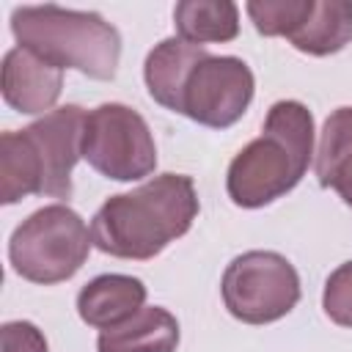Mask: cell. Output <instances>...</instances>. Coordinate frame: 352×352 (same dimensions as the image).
<instances>
[{
	"instance_id": "6da1fadb",
	"label": "cell",
	"mask_w": 352,
	"mask_h": 352,
	"mask_svg": "<svg viewBox=\"0 0 352 352\" xmlns=\"http://www.w3.org/2000/svg\"><path fill=\"white\" fill-rule=\"evenodd\" d=\"M198 217V192L184 173H160L132 192L110 195L91 220L94 245L116 258L146 261L184 236Z\"/></svg>"
},
{
	"instance_id": "7a4b0ae2",
	"label": "cell",
	"mask_w": 352,
	"mask_h": 352,
	"mask_svg": "<svg viewBox=\"0 0 352 352\" xmlns=\"http://www.w3.org/2000/svg\"><path fill=\"white\" fill-rule=\"evenodd\" d=\"M314 154V116L302 102L280 99L264 129L228 165L226 190L242 209H258L300 184Z\"/></svg>"
},
{
	"instance_id": "3957f363",
	"label": "cell",
	"mask_w": 352,
	"mask_h": 352,
	"mask_svg": "<svg viewBox=\"0 0 352 352\" xmlns=\"http://www.w3.org/2000/svg\"><path fill=\"white\" fill-rule=\"evenodd\" d=\"M16 47L58 69H77L91 80H113L121 60L118 30L96 11L60 6H19L11 14Z\"/></svg>"
},
{
	"instance_id": "277c9868",
	"label": "cell",
	"mask_w": 352,
	"mask_h": 352,
	"mask_svg": "<svg viewBox=\"0 0 352 352\" xmlns=\"http://www.w3.org/2000/svg\"><path fill=\"white\" fill-rule=\"evenodd\" d=\"M94 236L85 220L66 204H50L22 220L8 239V258L19 278L52 286L77 275Z\"/></svg>"
},
{
	"instance_id": "5b68a950",
	"label": "cell",
	"mask_w": 352,
	"mask_h": 352,
	"mask_svg": "<svg viewBox=\"0 0 352 352\" xmlns=\"http://www.w3.org/2000/svg\"><path fill=\"white\" fill-rule=\"evenodd\" d=\"M220 292L234 319L270 324L300 302V275L294 264L275 250H248L226 267Z\"/></svg>"
},
{
	"instance_id": "8992f818",
	"label": "cell",
	"mask_w": 352,
	"mask_h": 352,
	"mask_svg": "<svg viewBox=\"0 0 352 352\" xmlns=\"http://www.w3.org/2000/svg\"><path fill=\"white\" fill-rule=\"evenodd\" d=\"M82 160L116 182H138L154 173L157 146L146 118L121 104L107 102L85 113L82 124Z\"/></svg>"
},
{
	"instance_id": "52a82bcc",
	"label": "cell",
	"mask_w": 352,
	"mask_h": 352,
	"mask_svg": "<svg viewBox=\"0 0 352 352\" xmlns=\"http://www.w3.org/2000/svg\"><path fill=\"white\" fill-rule=\"evenodd\" d=\"M253 91L256 80L242 58L206 55L184 85L182 113L204 126L226 129L245 116Z\"/></svg>"
},
{
	"instance_id": "ba28073f",
	"label": "cell",
	"mask_w": 352,
	"mask_h": 352,
	"mask_svg": "<svg viewBox=\"0 0 352 352\" xmlns=\"http://www.w3.org/2000/svg\"><path fill=\"white\" fill-rule=\"evenodd\" d=\"M82 124L85 110L80 104H63L25 126L41 162V195L72 198V170L82 157Z\"/></svg>"
},
{
	"instance_id": "9c48e42d",
	"label": "cell",
	"mask_w": 352,
	"mask_h": 352,
	"mask_svg": "<svg viewBox=\"0 0 352 352\" xmlns=\"http://www.w3.org/2000/svg\"><path fill=\"white\" fill-rule=\"evenodd\" d=\"M3 99L8 107L25 116H36L47 110L52 113L60 88H63V69L41 60L25 47H14L3 58V74H0Z\"/></svg>"
},
{
	"instance_id": "30bf717a",
	"label": "cell",
	"mask_w": 352,
	"mask_h": 352,
	"mask_svg": "<svg viewBox=\"0 0 352 352\" xmlns=\"http://www.w3.org/2000/svg\"><path fill=\"white\" fill-rule=\"evenodd\" d=\"M209 52L204 47L187 44L182 38H162L148 55L143 66L146 88L157 104L165 110L182 113V96L184 85L192 74V69L206 58Z\"/></svg>"
},
{
	"instance_id": "8fae6325",
	"label": "cell",
	"mask_w": 352,
	"mask_h": 352,
	"mask_svg": "<svg viewBox=\"0 0 352 352\" xmlns=\"http://www.w3.org/2000/svg\"><path fill=\"white\" fill-rule=\"evenodd\" d=\"M146 302V286L132 275H99L77 294V314L88 327L107 330L138 314Z\"/></svg>"
},
{
	"instance_id": "7c38bea8",
	"label": "cell",
	"mask_w": 352,
	"mask_h": 352,
	"mask_svg": "<svg viewBox=\"0 0 352 352\" xmlns=\"http://www.w3.org/2000/svg\"><path fill=\"white\" fill-rule=\"evenodd\" d=\"M179 346V322L170 311L151 305L140 308L121 324H113L99 333V352H176Z\"/></svg>"
},
{
	"instance_id": "4fadbf2b",
	"label": "cell",
	"mask_w": 352,
	"mask_h": 352,
	"mask_svg": "<svg viewBox=\"0 0 352 352\" xmlns=\"http://www.w3.org/2000/svg\"><path fill=\"white\" fill-rule=\"evenodd\" d=\"M314 168L319 184L336 190L352 206V107H338L327 116Z\"/></svg>"
},
{
	"instance_id": "5bb4252c",
	"label": "cell",
	"mask_w": 352,
	"mask_h": 352,
	"mask_svg": "<svg viewBox=\"0 0 352 352\" xmlns=\"http://www.w3.org/2000/svg\"><path fill=\"white\" fill-rule=\"evenodd\" d=\"M292 47L308 55H333L352 41V3L314 0L308 19L289 36Z\"/></svg>"
},
{
	"instance_id": "9a60e30c",
	"label": "cell",
	"mask_w": 352,
	"mask_h": 352,
	"mask_svg": "<svg viewBox=\"0 0 352 352\" xmlns=\"http://www.w3.org/2000/svg\"><path fill=\"white\" fill-rule=\"evenodd\" d=\"M173 25L187 44H223L239 33V8L231 0H182L173 8Z\"/></svg>"
},
{
	"instance_id": "2e32d148",
	"label": "cell",
	"mask_w": 352,
	"mask_h": 352,
	"mask_svg": "<svg viewBox=\"0 0 352 352\" xmlns=\"http://www.w3.org/2000/svg\"><path fill=\"white\" fill-rule=\"evenodd\" d=\"M41 162L25 129L0 135V201L16 204L28 195H41Z\"/></svg>"
},
{
	"instance_id": "e0dca14e",
	"label": "cell",
	"mask_w": 352,
	"mask_h": 352,
	"mask_svg": "<svg viewBox=\"0 0 352 352\" xmlns=\"http://www.w3.org/2000/svg\"><path fill=\"white\" fill-rule=\"evenodd\" d=\"M248 16L261 36H292L311 14L314 0H250Z\"/></svg>"
},
{
	"instance_id": "ac0fdd59",
	"label": "cell",
	"mask_w": 352,
	"mask_h": 352,
	"mask_svg": "<svg viewBox=\"0 0 352 352\" xmlns=\"http://www.w3.org/2000/svg\"><path fill=\"white\" fill-rule=\"evenodd\" d=\"M322 308L330 316V322L341 327H352V261L336 267L324 280Z\"/></svg>"
},
{
	"instance_id": "d6986e66",
	"label": "cell",
	"mask_w": 352,
	"mask_h": 352,
	"mask_svg": "<svg viewBox=\"0 0 352 352\" xmlns=\"http://www.w3.org/2000/svg\"><path fill=\"white\" fill-rule=\"evenodd\" d=\"M0 352H50V346L33 322H6L0 327Z\"/></svg>"
}]
</instances>
